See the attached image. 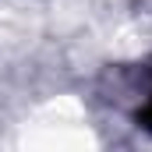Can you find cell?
<instances>
[{"mask_svg": "<svg viewBox=\"0 0 152 152\" xmlns=\"http://www.w3.org/2000/svg\"><path fill=\"white\" fill-rule=\"evenodd\" d=\"M138 117H142V124H145V127H152V96L145 99V106H142V113H138Z\"/></svg>", "mask_w": 152, "mask_h": 152, "instance_id": "1", "label": "cell"}]
</instances>
